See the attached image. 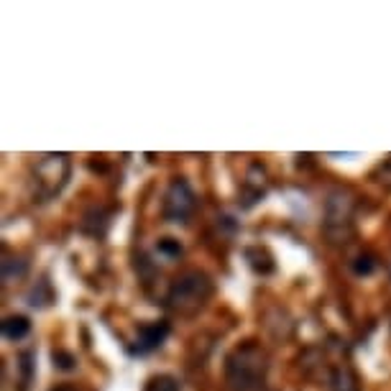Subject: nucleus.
<instances>
[{"instance_id":"1","label":"nucleus","mask_w":391,"mask_h":391,"mask_svg":"<svg viewBox=\"0 0 391 391\" xmlns=\"http://www.w3.org/2000/svg\"><path fill=\"white\" fill-rule=\"evenodd\" d=\"M269 360L258 345H241L228 356V381L233 391H269Z\"/></svg>"},{"instance_id":"2","label":"nucleus","mask_w":391,"mask_h":391,"mask_svg":"<svg viewBox=\"0 0 391 391\" xmlns=\"http://www.w3.org/2000/svg\"><path fill=\"white\" fill-rule=\"evenodd\" d=\"M212 294V282L210 276L202 271H187L174 279L166 294V305L172 307L174 312L179 314H195L205 307V302Z\"/></svg>"},{"instance_id":"3","label":"nucleus","mask_w":391,"mask_h":391,"mask_svg":"<svg viewBox=\"0 0 391 391\" xmlns=\"http://www.w3.org/2000/svg\"><path fill=\"white\" fill-rule=\"evenodd\" d=\"M195 210V195L187 182L177 179L164 197V218L169 223H184Z\"/></svg>"},{"instance_id":"4","label":"nucleus","mask_w":391,"mask_h":391,"mask_svg":"<svg viewBox=\"0 0 391 391\" xmlns=\"http://www.w3.org/2000/svg\"><path fill=\"white\" fill-rule=\"evenodd\" d=\"M166 335H169V322H149V325H141V330H138V351L143 353L157 351L159 345L166 340Z\"/></svg>"},{"instance_id":"5","label":"nucleus","mask_w":391,"mask_h":391,"mask_svg":"<svg viewBox=\"0 0 391 391\" xmlns=\"http://www.w3.org/2000/svg\"><path fill=\"white\" fill-rule=\"evenodd\" d=\"M29 330H31V322L26 320L24 314H13V317H6L3 322V335L8 337V340H24L29 335Z\"/></svg>"},{"instance_id":"6","label":"nucleus","mask_w":391,"mask_h":391,"mask_svg":"<svg viewBox=\"0 0 391 391\" xmlns=\"http://www.w3.org/2000/svg\"><path fill=\"white\" fill-rule=\"evenodd\" d=\"M246 258H248V264L253 271H258V274H269L271 269H274V261H271V256H269L266 250L261 248H248L246 250Z\"/></svg>"},{"instance_id":"7","label":"nucleus","mask_w":391,"mask_h":391,"mask_svg":"<svg viewBox=\"0 0 391 391\" xmlns=\"http://www.w3.org/2000/svg\"><path fill=\"white\" fill-rule=\"evenodd\" d=\"M51 299H54V294H51V289H49L47 279H41V282L31 289V294H29V305L31 307H47Z\"/></svg>"},{"instance_id":"8","label":"nucleus","mask_w":391,"mask_h":391,"mask_svg":"<svg viewBox=\"0 0 391 391\" xmlns=\"http://www.w3.org/2000/svg\"><path fill=\"white\" fill-rule=\"evenodd\" d=\"M26 274V261H21V258H6L3 261V282H16V279H21V276Z\"/></svg>"},{"instance_id":"9","label":"nucleus","mask_w":391,"mask_h":391,"mask_svg":"<svg viewBox=\"0 0 391 391\" xmlns=\"http://www.w3.org/2000/svg\"><path fill=\"white\" fill-rule=\"evenodd\" d=\"M159 253H164V256L169 258H179L182 256V246L179 241H174V238H161V241L157 243Z\"/></svg>"},{"instance_id":"10","label":"nucleus","mask_w":391,"mask_h":391,"mask_svg":"<svg viewBox=\"0 0 391 391\" xmlns=\"http://www.w3.org/2000/svg\"><path fill=\"white\" fill-rule=\"evenodd\" d=\"M146 391H179V389H177V381H174L172 376H159V378H151Z\"/></svg>"},{"instance_id":"11","label":"nucleus","mask_w":391,"mask_h":391,"mask_svg":"<svg viewBox=\"0 0 391 391\" xmlns=\"http://www.w3.org/2000/svg\"><path fill=\"white\" fill-rule=\"evenodd\" d=\"M51 358H54V366L59 368V371H72V368H74V356L67 351H54Z\"/></svg>"},{"instance_id":"12","label":"nucleus","mask_w":391,"mask_h":391,"mask_svg":"<svg viewBox=\"0 0 391 391\" xmlns=\"http://www.w3.org/2000/svg\"><path fill=\"white\" fill-rule=\"evenodd\" d=\"M353 269H356V274H358V276H368L371 271H374V258H371V256H358V258H356V264H353Z\"/></svg>"},{"instance_id":"13","label":"nucleus","mask_w":391,"mask_h":391,"mask_svg":"<svg viewBox=\"0 0 391 391\" xmlns=\"http://www.w3.org/2000/svg\"><path fill=\"white\" fill-rule=\"evenodd\" d=\"M54 391H74V389H72V386H56Z\"/></svg>"}]
</instances>
